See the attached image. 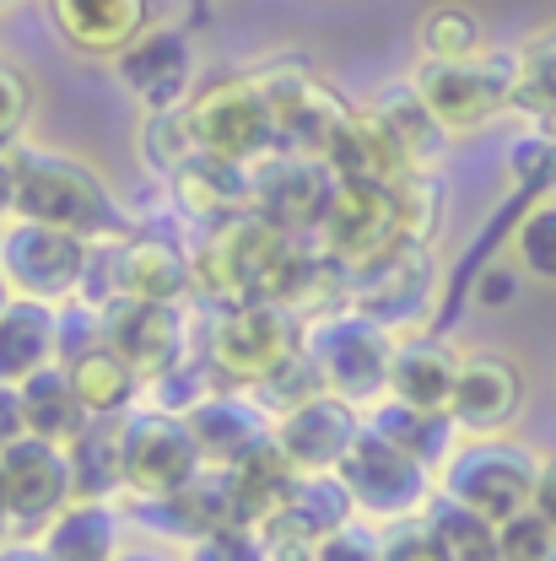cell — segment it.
Segmentation results:
<instances>
[{
	"mask_svg": "<svg viewBox=\"0 0 556 561\" xmlns=\"http://www.w3.org/2000/svg\"><path fill=\"white\" fill-rule=\"evenodd\" d=\"M11 162H16V216L66 227L87 243H125L136 232V221L120 206V195L81 157L38 146V140H16Z\"/></svg>",
	"mask_w": 556,
	"mask_h": 561,
	"instance_id": "cell-1",
	"label": "cell"
},
{
	"mask_svg": "<svg viewBox=\"0 0 556 561\" xmlns=\"http://www.w3.org/2000/svg\"><path fill=\"white\" fill-rule=\"evenodd\" d=\"M292 254H297V238L281 232L271 216H260V210L227 216L190 254L195 260V291L216 297L222 308L276 302V286L286 276V265H292Z\"/></svg>",
	"mask_w": 556,
	"mask_h": 561,
	"instance_id": "cell-2",
	"label": "cell"
},
{
	"mask_svg": "<svg viewBox=\"0 0 556 561\" xmlns=\"http://www.w3.org/2000/svg\"><path fill=\"white\" fill-rule=\"evenodd\" d=\"M303 346L319 362L330 394H341V400L362 405V411H373L389 394V367H395L400 335L384 330L378 319H367L356 308H330V313L308 319Z\"/></svg>",
	"mask_w": 556,
	"mask_h": 561,
	"instance_id": "cell-3",
	"label": "cell"
},
{
	"mask_svg": "<svg viewBox=\"0 0 556 561\" xmlns=\"http://www.w3.org/2000/svg\"><path fill=\"white\" fill-rule=\"evenodd\" d=\"M411 81L449 130H470V125H487L491 114L519 103L524 49H481L470 60H421Z\"/></svg>",
	"mask_w": 556,
	"mask_h": 561,
	"instance_id": "cell-4",
	"label": "cell"
},
{
	"mask_svg": "<svg viewBox=\"0 0 556 561\" xmlns=\"http://www.w3.org/2000/svg\"><path fill=\"white\" fill-rule=\"evenodd\" d=\"M438 481L449 496H459L465 507L487 513L491 524H508L519 513L535 507L541 486V454H530L513 437H465L454 448V459L438 470Z\"/></svg>",
	"mask_w": 556,
	"mask_h": 561,
	"instance_id": "cell-5",
	"label": "cell"
},
{
	"mask_svg": "<svg viewBox=\"0 0 556 561\" xmlns=\"http://www.w3.org/2000/svg\"><path fill=\"white\" fill-rule=\"evenodd\" d=\"M308 324L281 308V302H238L211 324V373L222 378V389H254L276 373L286 356L303 351Z\"/></svg>",
	"mask_w": 556,
	"mask_h": 561,
	"instance_id": "cell-6",
	"label": "cell"
},
{
	"mask_svg": "<svg viewBox=\"0 0 556 561\" xmlns=\"http://www.w3.org/2000/svg\"><path fill=\"white\" fill-rule=\"evenodd\" d=\"M120 454H125V496L151 502L168 491L190 486L206 470V454L179 411H162L140 400L131 416H120Z\"/></svg>",
	"mask_w": 556,
	"mask_h": 561,
	"instance_id": "cell-7",
	"label": "cell"
},
{
	"mask_svg": "<svg viewBox=\"0 0 556 561\" xmlns=\"http://www.w3.org/2000/svg\"><path fill=\"white\" fill-rule=\"evenodd\" d=\"M336 476L347 481L356 513L373 518V524L417 518L421 507L438 496V491H432V470H427L421 459H411L406 448H395V443H389L384 432H373V426L356 432V443L347 448V459H341Z\"/></svg>",
	"mask_w": 556,
	"mask_h": 561,
	"instance_id": "cell-8",
	"label": "cell"
},
{
	"mask_svg": "<svg viewBox=\"0 0 556 561\" xmlns=\"http://www.w3.org/2000/svg\"><path fill=\"white\" fill-rule=\"evenodd\" d=\"M87 265H92V243L66 227H49L33 216H11L0 227V276L11 280L16 297L66 302L81 291Z\"/></svg>",
	"mask_w": 556,
	"mask_h": 561,
	"instance_id": "cell-9",
	"label": "cell"
},
{
	"mask_svg": "<svg viewBox=\"0 0 556 561\" xmlns=\"http://www.w3.org/2000/svg\"><path fill=\"white\" fill-rule=\"evenodd\" d=\"M432 286H438V260L421 238H406L395 249H384L378 260L351 265L347 280V308L378 319L395 335H411L421 313L432 308Z\"/></svg>",
	"mask_w": 556,
	"mask_h": 561,
	"instance_id": "cell-10",
	"label": "cell"
},
{
	"mask_svg": "<svg viewBox=\"0 0 556 561\" xmlns=\"http://www.w3.org/2000/svg\"><path fill=\"white\" fill-rule=\"evenodd\" d=\"M190 119L206 151L232 157V162H265L271 151H281L271 103L260 92L254 76H216L206 87H195L190 98Z\"/></svg>",
	"mask_w": 556,
	"mask_h": 561,
	"instance_id": "cell-11",
	"label": "cell"
},
{
	"mask_svg": "<svg viewBox=\"0 0 556 561\" xmlns=\"http://www.w3.org/2000/svg\"><path fill=\"white\" fill-rule=\"evenodd\" d=\"M0 496H5L11 535H44L76 502L70 448L44 437H16L11 448H0Z\"/></svg>",
	"mask_w": 556,
	"mask_h": 561,
	"instance_id": "cell-12",
	"label": "cell"
},
{
	"mask_svg": "<svg viewBox=\"0 0 556 561\" xmlns=\"http://www.w3.org/2000/svg\"><path fill=\"white\" fill-rule=\"evenodd\" d=\"M406 238H411V221H406V201H400L395 184L341 179V190L330 201V216L319 227V243L336 260L362 265V260H378L384 249H395Z\"/></svg>",
	"mask_w": 556,
	"mask_h": 561,
	"instance_id": "cell-13",
	"label": "cell"
},
{
	"mask_svg": "<svg viewBox=\"0 0 556 561\" xmlns=\"http://www.w3.org/2000/svg\"><path fill=\"white\" fill-rule=\"evenodd\" d=\"M265 103H271V119H276V136L281 146L292 151H314L325 157V146L336 140V130L351 119V108L314 76L308 66L297 60H276V66H260L254 70Z\"/></svg>",
	"mask_w": 556,
	"mask_h": 561,
	"instance_id": "cell-14",
	"label": "cell"
},
{
	"mask_svg": "<svg viewBox=\"0 0 556 561\" xmlns=\"http://www.w3.org/2000/svg\"><path fill=\"white\" fill-rule=\"evenodd\" d=\"M336 190H341V179H336L330 162L314 157V151L281 146L265 162H254V210L271 216L281 232H292V238L325 227Z\"/></svg>",
	"mask_w": 556,
	"mask_h": 561,
	"instance_id": "cell-15",
	"label": "cell"
},
{
	"mask_svg": "<svg viewBox=\"0 0 556 561\" xmlns=\"http://www.w3.org/2000/svg\"><path fill=\"white\" fill-rule=\"evenodd\" d=\"M114 70L125 81V92L140 98L146 114L157 108H184L195 98V76H201V60H195V44L184 27H146L131 49L114 55Z\"/></svg>",
	"mask_w": 556,
	"mask_h": 561,
	"instance_id": "cell-16",
	"label": "cell"
},
{
	"mask_svg": "<svg viewBox=\"0 0 556 561\" xmlns=\"http://www.w3.org/2000/svg\"><path fill=\"white\" fill-rule=\"evenodd\" d=\"M98 330L146 383L184 362V308L179 302H151V297L120 291L109 308H98Z\"/></svg>",
	"mask_w": 556,
	"mask_h": 561,
	"instance_id": "cell-17",
	"label": "cell"
},
{
	"mask_svg": "<svg viewBox=\"0 0 556 561\" xmlns=\"http://www.w3.org/2000/svg\"><path fill=\"white\" fill-rule=\"evenodd\" d=\"M367 125L378 130V140L395 151V162L406 168V173H438V162H443V151H449V125L427 108V98L417 92V81L406 76V81H389V87H378L373 98H367Z\"/></svg>",
	"mask_w": 556,
	"mask_h": 561,
	"instance_id": "cell-18",
	"label": "cell"
},
{
	"mask_svg": "<svg viewBox=\"0 0 556 561\" xmlns=\"http://www.w3.org/2000/svg\"><path fill=\"white\" fill-rule=\"evenodd\" d=\"M351 518H362V513L351 502L347 481L336 470H314V476L297 481V491L286 496V507L265 524L271 557H314L319 540H330L336 529H347Z\"/></svg>",
	"mask_w": 556,
	"mask_h": 561,
	"instance_id": "cell-19",
	"label": "cell"
},
{
	"mask_svg": "<svg viewBox=\"0 0 556 561\" xmlns=\"http://www.w3.org/2000/svg\"><path fill=\"white\" fill-rule=\"evenodd\" d=\"M362 426H367V411H362V405H351L341 394L319 389L314 400L292 405V411L276 421V443L286 448V459H292L303 476H314V470H341V459H347V448L356 443Z\"/></svg>",
	"mask_w": 556,
	"mask_h": 561,
	"instance_id": "cell-20",
	"label": "cell"
},
{
	"mask_svg": "<svg viewBox=\"0 0 556 561\" xmlns=\"http://www.w3.org/2000/svg\"><path fill=\"white\" fill-rule=\"evenodd\" d=\"M524 405V373L519 362L497 356V351H470L459 362V383H454V405L449 416L459 421L465 437H502Z\"/></svg>",
	"mask_w": 556,
	"mask_h": 561,
	"instance_id": "cell-21",
	"label": "cell"
},
{
	"mask_svg": "<svg viewBox=\"0 0 556 561\" xmlns=\"http://www.w3.org/2000/svg\"><path fill=\"white\" fill-rule=\"evenodd\" d=\"M136 518L151 524L157 535L168 540H206L227 524H243L238 518V496H232V470L222 465H206L190 486L168 491V496H151V502H136Z\"/></svg>",
	"mask_w": 556,
	"mask_h": 561,
	"instance_id": "cell-22",
	"label": "cell"
},
{
	"mask_svg": "<svg viewBox=\"0 0 556 561\" xmlns=\"http://www.w3.org/2000/svg\"><path fill=\"white\" fill-rule=\"evenodd\" d=\"M184 421H190V432H195L206 465H222V470H232L243 454H254V448L276 432L271 411H265L249 389H211L201 405L184 411Z\"/></svg>",
	"mask_w": 556,
	"mask_h": 561,
	"instance_id": "cell-23",
	"label": "cell"
},
{
	"mask_svg": "<svg viewBox=\"0 0 556 561\" xmlns=\"http://www.w3.org/2000/svg\"><path fill=\"white\" fill-rule=\"evenodd\" d=\"M49 16L76 55H120L151 27L146 0H49Z\"/></svg>",
	"mask_w": 556,
	"mask_h": 561,
	"instance_id": "cell-24",
	"label": "cell"
},
{
	"mask_svg": "<svg viewBox=\"0 0 556 561\" xmlns=\"http://www.w3.org/2000/svg\"><path fill=\"white\" fill-rule=\"evenodd\" d=\"M168 184H173V201L190 210V216H206L211 227L227 221V216L254 210V162H232V157H216V151H195Z\"/></svg>",
	"mask_w": 556,
	"mask_h": 561,
	"instance_id": "cell-25",
	"label": "cell"
},
{
	"mask_svg": "<svg viewBox=\"0 0 556 561\" xmlns=\"http://www.w3.org/2000/svg\"><path fill=\"white\" fill-rule=\"evenodd\" d=\"M114 276H120V291H131V297L184 302L195 291V260L184 249H173L168 238L131 232L125 243H114Z\"/></svg>",
	"mask_w": 556,
	"mask_h": 561,
	"instance_id": "cell-26",
	"label": "cell"
},
{
	"mask_svg": "<svg viewBox=\"0 0 556 561\" xmlns=\"http://www.w3.org/2000/svg\"><path fill=\"white\" fill-rule=\"evenodd\" d=\"M49 362H60V302L11 297L0 313V378L27 383Z\"/></svg>",
	"mask_w": 556,
	"mask_h": 561,
	"instance_id": "cell-27",
	"label": "cell"
},
{
	"mask_svg": "<svg viewBox=\"0 0 556 561\" xmlns=\"http://www.w3.org/2000/svg\"><path fill=\"white\" fill-rule=\"evenodd\" d=\"M459 351L427 335H400L395 367H389V394L421 405V411H449L454 405V383H459Z\"/></svg>",
	"mask_w": 556,
	"mask_h": 561,
	"instance_id": "cell-28",
	"label": "cell"
},
{
	"mask_svg": "<svg viewBox=\"0 0 556 561\" xmlns=\"http://www.w3.org/2000/svg\"><path fill=\"white\" fill-rule=\"evenodd\" d=\"M421 529L432 561H502V524H491L487 513L465 507L449 491H438L421 507Z\"/></svg>",
	"mask_w": 556,
	"mask_h": 561,
	"instance_id": "cell-29",
	"label": "cell"
},
{
	"mask_svg": "<svg viewBox=\"0 0 556 561\" xmlns=\"http://www.w3.org/2000/svg\"><path fill=\"white\" fill-rule=\"evenodd\" d=\"M367 426L373 432H384L395 448H406L411 459H421L432 476L454 459V448H459V421L449 416V411H421V405H406V400H395V394H384L373 411H367Z\"/></svg>",
	"mask_w": 556,
	"mask_h": 561,
	"instance_id": "cell-30",
	"label": "cell"
},
{
	"mask_svg": "<svg viewBox=\"0 0 556 561\" xmlns=\"http://www.w3.org/2000/svg\"><path fill=\"white\" fill-rule=\"evenodd\" d=\"M66 367H70V383H76L81 405L92 416H131L140 405V394H146V378L109 341H92L87 351H76Z\"/></svg>",
	"mask_w": 556,
	"mask_h": 561,
	"instance_id": "cell-31",
	"label": "cell"
},
{
	"mask_svg": "<svg viewBox=\"0 0 556 561\" xmlns=\"http://www.w3.org/2000/svg\"><path fill=\"white\" fill-rule=\"evenodd\" d=\"M303 481V470L286 459V448L276 443V432L254 448V454H243L238 465H232V496H238V518L243 524H271L281 507H286V496L297 491Z\"/></svg>",
	"mask_w": 556,
	"mask_h": 561,
	"instance_id": "cell-32",
	"label": "cell"
},
{
	"mask_svg": "<svg viewBox=\"0 0 556 561\" xmlns=\"http://www.w3.org/2000/svg\"><path fill=\"white\" fill-rule=\"evenodd\" d=\"M22 411H27V437H44V443H60V448H70L92 426V411L81 405L66 362H49L22 383Z\"/></svg>",
	"mask_w": 556,
	"mask_h": 561,
	"instance_id": "cell-33",
	"label": "cell"
},
{
	"mask_svg": "<svg viewBox=\"0 0 556 561\" xmlns=\"http://www.w3.org/2000/svg\"><path fill=\"white\" fill-rule=\"evenodd\" d=\"M38 540L49 546L55 561H114L125 551L120 546V513H114V502H98V496H76Z\"/></svg>",
	"mask_w": 556,
	"mask_h": 561,
	"instance_id": "cell-34",
	"label": "cell"
},
{
	"mask_svg": "<svg viewBox=\"0 0 556 561\" xmlns=\"http://www.w3.org/2000/svg\"><path fill=\"white\" fill-rule=\"evenodd\" d=\"M76 496L114 502L125 491V454H120V416H92V426L70 443Z\"/></svg>",
	"mask_w": 556,
	"mask_h": 561,
	"instance_id": "cell-35",
	"label": "cell"
},
{
	"mask_svg": "<svg viewBox=\"0 0 556 561\" xmlns=\"http://www.w3.org/2000/svg\"><path fill=\"white\" fill-rule=\"evenodd\" d=\"M417 44H421V60H470L491 49L487 44V22L465 5V0H438L417 27Z\"/></svg>",
	"mask_w": 556,
	"mask_h": 561,
	"instance_id": "cell-36",
	"label": "cell"
},
{
	"mask_svg": "<svg viewBox=\"0 0 556 561\" xmlns=\"http://www.w3.org/2000/svg\"><path fill=\"white\" fill-rule=\"evenodd\" d=\"M195 151H206V146H201V136H195L190 103H184V108H157V114H146V119H140V157H146V168H151V173L173 179Z\"/></svg>",
	"mask_w": 556,
	"mask_h": 561,
	"instance_id": "cell-37",
	"label": "cell"
},
{
	"mask_svg": "<svg viewBox=\"0 0 556 561\" xmlns=\"http://www.w3.org/2000/svg\"><path fill=\"white\" fill-rule=\"evenodd\" d=\"M319 389H325V373H319V362H314V356H308V346H303L297 356H286V362H281L265 383H254L249 394H254V400L271 411V421H281L286 411H292V405L314 400Z\"/></svg>",
	"mask_w": 556,
	"mask_h": 561,
	"instance_id": "cell-38",
	"label": "cell"
},
{
	"mask_svg": "<svg viewBox=\"0 0 556 561\" xmlns=\"http://www.w3.org/2000/svg\"><path fill=\"white\" fill-rule=\"evenodd\" d=\"M513 260H519V271L530 280L556 286V201H541V206L519 221V232H513Z\"/></svg>",
	"mask_w": 556,
	"mask_h": 561,
	"instance_id": "cell-39",
	"label": "cell"
},
{
	"mask_svg": "<svg viewBox=\"0 0 556 561\" xmlns=\"http://www.w3.org/2000/svg\"><path fill=\"white\" fill-rule=\"evenodd\" d=\"M190 561H276L271 557V540L260 524H227L206 540L190 546Z\"/></svg>",
	"mask_w": 556,
	"mask_h": 561,
	"instance_id": "cell-40",
	"label": "cell"
},
{
	"mask_svg": "<svg viewBox=\"0 0 556 561\" xmlns=\"http://www.w3.org/2000/svg\"><path fill=\"white\" fill-rule=\"evenodd\" d=\"M502 561H556V524L546 513H519L502 524Z\"/></svg>",
	"mask_w": 556,
	"mask_h": 561,
	"instance_id": "cell-41",
	"label": "cell"
},
{
	"mask_svg": "<svg viewBox=\"0 0 556 561\" xmlns=\"http://www.w3.org/2000/svg\"><path fill=\"white\" fill-rule=\"evenodd\" d=\"M524 108H535L541 119H556V33L524 49Z\"/></svg>",
	"mask_w": 556,
	"mask_h": 561,
	"instance_id": "cell-42",
	"label": "cell"
},
{
	"mask_svg": "<svg viewBox=\"0 0 556 561\" xmlns=\"http://www.w3.org/2000/svg\"><path fill=\"white\" fill-rule=\"evenodd\" d=\"M27 119H33V87L11 60H0V151L22 140Z\"/></svg>",
	"mask_w": 556,
	"mask_h": 561,
	"instance_id": "cell-43",
	"label": "cell"
},
{
	"mask_svg": "<svg viewBox=\"0 0 556 561\" xmlns=\"http://www.w3.org/2000/svg\"><path fill=\"white\" fill-rule=\"evenodd\" d=\"M314 561H384V535L367 529L362 518H351L347 529H336L330 540H319Z\"/></svg>",
	"mask_w": 556,
	"mask_h": 561,
	"instance_id": "cell-44",
	"label": "cell"
},
{
	"mask_svg": "<svg viewBox=\"0 0 556 561\" xmlns=\"http://www.w3.org/2000/svg\"><path fill=\"white\" fill-rule=\"evenodd\" d=\"M519 286H524V271H519V265H513V271H508V265H491L487 276L476 280V302H481V308H513V302H519Z\"/></svg>",
	"mask_w": 556,
	"mask_h": 561,
	"instance_id": "cell-45",
	"label": "cell"
},
{
	"mask_svg": "<svg viewBox=\"0 0 556 561\" xmlns=\"http://www.w3.org/2000/svg\"><path fill=\"white\" fill-rule=\"evenodd\" d=\"M16 437H27V411H22V383L0 378V448H11Z\"/></svg>",
	"mask_w": 556,
	"mask_h": 561,
	"instance_id": "cell-46",
	"label": "cell"
},
{
	"mask_svg": "<svg viewBox=\"0 0 556 561\" xmlns=\"http://www.w3.org/2000/svg\"><path fill=\"white\" fill-rule=\"evenodd\" d=\"M0 561H55V557H49V546L38 535H11V540H0Z\"/></svg>",
	"mask_w": 556,
	"mask_h": 561,
	"instance_id": "cell-47",
	"label": "cell"
},
{
	"mask_svg": "<svg viewBox=\"0 0 556 561\" xmlns=\"http://www.w3.org/2000/svg\"><path fill=\"white\" fill-rule=\"evenodd\" d=\"M16 216V162L11 151H0V227Z\"/></svg>",
	"mask_w": 556,
	"mask_h": 561,
	"instance_id": "cell-48",
	"label": "cell"
},
{
	"mask_svg": "<svg viewBox=\"0 0 556 561\" xmlns=\"http://www.w3.org/2000/svg\"><path fill=\"white\" fill-rule=\"evenodd\" d=\"M535 513L556 524V459H541V486H535Z\"/></svg>",
	"mask_w": 556,
	"mask_h": 561,
	"instance_id": "cell-49",
	"label": "cell"
},
{
	"mask_svg": "<svg viewBox=\"0 0 556 561\" xmlns=\"http://www.w3.org/2000/svg\"><path fill=\"white\" fill-rule=\"evenodd\" d=\"M114 561H173V557H162V551H151V546H131V551H120Z\"/></svg>",
	"mask_w": 556,
	"mask_h": 561,
	"instance_id": "cell-50",
	"label": "cell"
},
{
	"mask_svg": "<svg viewBox=\"0 0 556 561\" xmlns=\"http://www.w3.org/2000/svg\"><path fill=\"white\" fill-rule=\"evenodd\" d=\"M11 297H16V291H11V280L0 276V313H5V302H11Z\"/></svg>",
	"mask_w": 556,
	"mask_h": 561,
	"instance_id": "cell-51",
	"label": "cell"
},
{
	"mask_svg": "<svg viewBox=\"0 0 556 561\" xmlns=\"http://www.w3.org/2000/svg\"><path fill=\"white\" fill-rule=\"evenodd\" d=\"M5 529H11V518H5V496H0V540H5Z\"/></svg>",
	"mask_w": 556,
	"mask_h": 561,
	"instance_id": "cell-52",
	"label": "cell"
},
{
	"mask_svg": "<svg viewBox=\"0 0 556 561\" xmlns=\"http://www.w3.org/2000/svg\"><path fill=\"white\" fill-rule=\"evenodd\" d=\"M276 561H314V557H276Z\"/></svg>",
	"mask_w": 556,
	"mask_h": 561,
	"instance_id": "cell-53",
	"label": "cell"
},
{
	"mask_svg": "<svg viewBox=\"0 0 556 561\" xmlns=\"http://www.w3.org/2000/svg\"><path fill=\"white\" fill-rule=\"evenodd\" d=\"M5 5H16V0H0V11H5Z\"/></svg>",
	"mask_w": 556,
	"mask_h": 561,
	"instance_id": "cell-54",
	"label": "cell"
}]
</instances>
